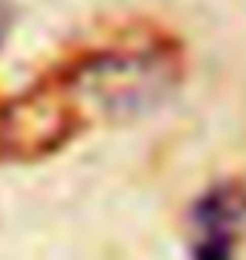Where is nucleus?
<instances>
[{"mask_svg":"<svg viewBox=\"0 0 246 260\" xmlns=\"http://www.w3.org/2000/svg\"><path fill=\"white\" fill-rule=\"evenodd\" d=\"M246 216V193L236 186H216L206 193L196 206V260H229L233 257V240L236 226Z\"/></svg>","mask_w":246,"mask_h":260,"instance_id":"obj_1","label":"nucleus"}]
</instances>
